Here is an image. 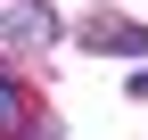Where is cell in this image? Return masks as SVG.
<instances>
[{
  "mask_svg": "<svg viewBox=\"0 0 148 140\" xmlns=\"http://www.w3.org/2000/svg\"><path fill=\"white\" fill-rule=\"evenodd\" d=\"M82 49H99V58H107V49H115V58H148V25H132V16H90V25H82Z\"/></svg>",
  "mask_w": 148,
  "mask_h": 140,
  "instance_id": "7a4b0ae2",
  "label": "cell"
},
{
  "mask_svg": "<svg viewBox=\"0 0 148 140\" xmlns=\"http://www.w3.org/2000/svg\"><path fill=\"white\" fill-rule=\"evenodd\" d=\"M0 132H25V99H16L8 74H0Z\"/></svg>",
  "mask_w": 148,
  "mask_h": 140,
  "instance_id": "3957f363",
  "label": "cell"
},
{
  "mask_svg": "<svg viewBox=\"0 0 148 140\" xmlns=\"http://www.w3.org/2000/svg\"><path fill=\"white\" fill-rule=\"evenodd\" d=\"M58 8L49 0H16V8H0V49H16V58H33V49H49L58 41Z\"/></svg>",
  "mask_w": 148,
  "mask_h": 140,
  "instance_id": "6da1fadb",
  "label": "cell"
}]
</instances>
